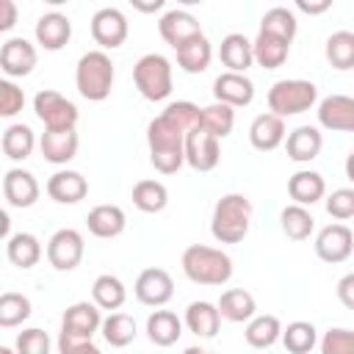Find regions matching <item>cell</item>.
I'll return each mask as SVG.
<instances>
[{
	"mask_svg": "<svg viewBox=\"0 0 354 354\" xmlns=\"http://www.w3.org/2000/svg\"><path fill=\"white\" fill-rule=\"evenodd\" d=\"M202 122V108L177 100L163 108L160 116H155L147 124V144H149V163L160 174H174L185 163V136L196 130Z\"/></svg>",
	"mask_w": 354,
	"mask_h": 354,
	"instance_id": "1",
	"label": "cell"
},
{
	"mask_svg": "<svg viewBox=\"0 0 354 354\" xmlns=\"http://www.w3.org/2000/svg\"><path fill=\"white\" fill-rule=\"evenodd\" d=\"M183 274L196 282V285H227L232 277V257L216 246H205V243H191L185 246L183 257H180Z\"/></svg>",
	"mask_w": 354,
	"mask_h": 354,
	"instance_id": "2",
	"label": "cell"
},
{
	"mask_svg": "<svg viewBox=\"0 0 354 354\" xmlns=\"http://www.w3.org/2000/svg\"><path fill=\"white\" fill-rule=\"evenodd\" d=\"M113 77H116V69H113V61L105 50H88L77 58L75 86H77V94L83 100H88V102L108 100V94L113 88Z\"/></svg>",
	"mask_w": 354,
	"mask_h": 354,
	"instance_id": "3",
	"label": "cell"
},
{
	"mask_svg": "<svg viewBox=\"0 0 354 354\" xmlns=\"http://www.w3.org/2000/svg\"><path fill=\"white\" fill-rule=\"evenodd\" d=\"M252 227V202L246 194H224L210 218V232L218 243H241Z\"/></svg>",
	"mask_w": 354,
	"mask_h": 354,
	"instance_id": "4",
	"label": "cell"
},
{
	"mask_svg": "<svg viewBox=\"0 0 354 354\" xmlns=\"http://www.w3.org/2000/svg\"><path fill=\"white\" fill-rule=\"evenodd\" d=\"M133 83L138 94L149 102H163L171 94L174 75H171V61L160 53H147L133 64Z\"/></svg>",
	"mask_w": 354,
	"mask_h": 354,
	"instance_id": "5",
	"label": "cell"
},
{
	"mask_svg": "<svg viewBox=\"0 0 354 354\" xmlns=\"http://www.w3.org/2000/svg\"><path fill=\"white\" fill-rule=\"evenodd\" d=\"M268 111L277 113L279 119H288V116H299L304 111H310L315 102H318V86L313 80H301V77H285V80H277L271 88H268Z\"/></svg>",
	"mask_w": 354,
	"mask_h": 354,
	"instance_id": "6",
	"label": "cell"
},
{
	"mask_svg": "<svg viewBox=\"0 0 354 354\" xmlns=\"http://www.w3.org/2000/svg\"><path fill=\"white\" fill-rule=\"evenodd\" d=\"M33 113L44 124V130H75L80 119L77 105L55 88H41L33 97Z\"/></svg>",
	"mask_w": 354,
	"mask_h": 354,
	"instance_id": "7",
	"label": "cell"
},
{
	"mask_svg": "<svg viewBox=\"0 0 354 354\" xmlns=\"http://www.w3.org/2000/svg\"><path fill=\"white\" fill-rule=\"evenodd\" d=\"M47 260L55 271H75L83 260V252H86V243H83V235L72 227H64V230H55L47 241Z\"/></svg>",
	"mask_w": 354,
	"mask_h": 354,
	"instance_id": "8",
	"label": "cell"
},
{
	"mask_svg": "<svg viewBox=\"0 0 354 354\" xmlns=\"http://www.w3.org/2000/svg\"><path fill=\"white\" fill-rule=\"evenodd\" d=\"M127 33H130V25H127V17L113 8V6H105L100 11H94L91 17V39L102 47V50H116L127 41Z\"/></svg>",
	"mask_w": 354,
	"mask_h": 354,
	"instance_id": "9",
	"label": "cell"
},
{
	"mask_svg": "<svg viewBox=\"0 0 354 354\" xmlns=\"http://www.w3.org/2000/svg\"><path fill=\"white\" fill-rule=\"evenodd\" d=\"M354 252V232L343 224V221H335V224H326L318 235H315V254L329 263V266H337L343 260H348Z\"/></svg>",
	"mask_w": 354,
	"mask_h": 354,
	"instance_id": "10",
	"label": "cell"
},
{
	"mask_svg": "<svg viewBox=\"0 0 354 354\" xmlns=\"http://www.w3.org/2000/svg\"><path fill=\"white\" fill-rule=\"evenodd\" d=\"M100 329H102V313L94 301H75L61 315V335H69L77 340H91L94 332H100Z\"/></svg>",
	"mask_w": 354,
	"mask_h": 354,
	"instance_id": "11",
	"label": "cell"
},
{
	"mask_svg": "<svg viewBox=\"0 0 354 354\" xmlns=\"http://www.w3.org/2000/svg\"><path fill=\"white\" fill-rule=\"evenodd\" d=\"M133 293L147 307H163L174 296V279L166 268H144L133 285Z\"/></svg>",
	"mask_w": 354,
	"mask_h": 354,
	"instance_id": "12",
	"label": "cell"
},
{
	"mask_svg": "<svg viewBox=\"0 0 354 354\" xmlns=\"http://www.w3.org/2000/svg\"><path fill=\"white\" fill-rule=\"evenodd\" d=\"M158 33H160V39H163L171 50H177V47H183L185 41L202 36V25H199V19H196L191 11H185V8H169V11L158 19Z\"/></svg>",
	"mask_w": 354,
	"mask_h": 354,
	"instance_id": "13",
	"label": "cell"
},
{
	"mask_svg": "<svg viewBox=\"0 0 354 354\" xmlns=\"http://www.w3.org/2000/svg\"><path fill=\"white\" fill-rule=\"evenodd\" d=\"M318 124L329 133H354V97L329 94L318 102Z\"/></svg>",
	"mask_w": 354,
	"mask_h": 354,
	"instance_id": "14",
	"label": "cell"
},
{
	"mask_svg": "<svg viewBox=\"0 0 354 354\" xmlns=\"http://www.w3.org/2000/svg\"><path fill=\"white\" fill-rule=\"evenodd\" d=\"M39 61V53L36 47L22 39V36H14V39H6L3 47H0V69L8 75V77H25L33 72Z\"/></svg>",
	"mask_w": 354,
	"mask_h": 354,
	"instance_id": "15",
	"label": "cell"
},
{
	"mask_svg": "<svg viewBox=\"0 0 354 354\" xmlns=\"http://www.w3.org/2000/svg\"><path fill=\"white\" fill-rule=\"evenodd\" d=\"M218 160H221L218 138H213L202 127H196L185 136V163L194 171H213L218 166Z\"/></svg>",
	"mask_w": 354,
	"mask_h": 354,
	"instance_id": "16",
	"label": "cell"
},
{
	"mask_svg": "<svg viewBox=\"0 0 354 354\" xmlns=\"http://www.w3.org/2000/svg\"><path fill=\"white\" fill-rule=\"evenodd\" d=\"M39 194H41L39 180L28 169L14 166V169L6 171V177H3V196H6V202L11 207H19V210L22 207H33L39 202Z\"/></svg>",
	"mask_w": 354,
	"mask_h": 354,
	"instance_id": "17",
	"label": "cell"
},
{
	"mask_svg": "<svg viewBox=\"0 0 354 354\" xmlns=\"http://www.w3.org/2000/svg\"><path fill=\"white\" fill-rule=\"evenodd\" d=\"M33 36H36V44L50 50V53H58L66 47V41L72 39V22L66 14L61 11H47L36 19L33 25Z\"/></svg>",
	"mask_w": 354,
	"mask_h": 354,
	"instance_id": "18",
	"label": "cell"
},
{
	"mask_svg": "<svg viewBox=\"0 0 354 354\" xmlns=\"http://www.w3.org/2000/svg\"><path fill=\"white\" fill-rule=\"evenodd\" d=\"M213 97H216V102H224L230 108H246L254 100V83L246 75L221 72L213 80Z\"/></svg>",
	"mask_w": 354,
	"mask_h": 354,
	"instance_id": "19",
	"label": "cell"
},
{
	"mask_svg": "<svg viewBox=\"0 0 354 354\" xmlns=\"http://www.w3.org/2000/svg\"><path fill=\"white\" fill-rule=\"evenodd\" d=\"M44 191H47V196H50L53 202H58V205H77L80 199H86L88 183H86V177H83L80 171L58 169V171L47 180Z\"/></svg>",
	"mask_w": 354,
	"mask_h": 354,
	"instance_id": "20",
	"label": "cell"
},
{
	"mask_svg": "<svg viewBox=\"0 0 354 354\" xmlns=\"http://www.w3.org/2000/svg\"><path fill=\"white\" fill-rule=\"evenodd\" d=\"M285 119H279L271 111L254 116L249 124V141L257 152H274L279 144H285Z\"/></svg>",
	"mask_w": 354,
	"mask_h": 354,
	"instance_id": "21",
	"label": "cell"
},
{
	"mask_svg": "<svg viewBox=\"0 0 354 354\" xmlns=\"http://www.w3.org/2000/svg\"><path fill=\"white\" fill-rule=\"evenodd\" d=\"M77 147H80V138L75 130H44L39 138V149L44 160L55 166H66L77 155Z\"/></svg>",
	"mask_w": 354,
	"mask_h": 354,
	"instance_id": "22",
	"label": "cell"
},
{
	"mask_svg": "<svg viewBox=\"0 0 354 354\" xmlns=\"http://www.w3.org/2000/svg\"><path fill=\"white\" fill-rule=\"evenodd\" d=\"M321 147H324V136L318 127L313 124H299L296 130L288 133L285 138V149H288V158L296 160V163H310L321 155Z\"/></svg>",
	"mask_w": 354,
	"mask_h": 354,
	"instance_id": "23",
	"label": "cell"
},
{
	"mask_svg": "<svg viewBox=\"0 0 354 354\" xmlns=\"http://www.w3.org/2000/svg\"><path fill=\"white\" fill-rule=\"evenodd\" d=\"M86 227H88V232L94 238H102V241L119 238L124 232V227H127V216H124V210L119 205H97V207L88 210Z\"/></svg>",
	"mask_w": 354,
	"mask_h": 354,
	"instance_id": "24",
	"label": "cell"
},
{
	"mask_svg": "<svg viewBox=\"0 0 354 354\" xmlns=\"http://www.w3.org/2000/svg\"><path fill=\"white\" fill-rule=\"evenodd\" d=\"M218 58L227 66V72L246 75V69L254 64V47L243 33H227L218 44Z\"/></svg>",
	"mask_w": 354,
	"mask_h": 354,
	"instance_id": "25",
	"label": "cell"
},
{
	"mask_svg": "<svg viewBox=\"0 0 354 354\" xmlns=\"http://www.w3.org/2000/svg\"><path fill=\"white\" fill-rule=\"evenodd\" d=\"M185 326H188V332H194L196 337H205V340H210V337H216L218 335V326H221V313H218V304H213V301H191L188 307H185V321H183Z\"/></svg>",
	"mask_w": 354,
	"mask_h": 354,
	"instance_id": "26",
	"label": "cell"
},
{
	"mask_svg": "<svg viewBox=\"0 0 354 354\" xmlns=\"http://www.w3.org/2000/svg\"><path fill=\"white\" fill-rule=\"evenodd\" d=\"M288 194H290L293 205L307 207V205H315L318 199H324L326 183H324V177H321L318 171L301 169V171L290 174V180H288Z\"/></svg>",
	"mask_w": 354,
	"mask_h": 354,
	"instance_id": "27",
	"label": "cell"
},
{
	"mask_svg": "<svg viewBox=\"0 0 354 354\" xmlns=\"http://www.w3.org/2000/svg\"><path fill=\"white\" fill-rule=\"evenodd\" d=\"M218 313L232 324H243V321L249 324L257 315V301L246 288H230L218 299Z\"/></svg>",
	"mask_w": 354,
	"mask_h": 354,
	"instance_id": "28",
	"label": "cell"
},
{
	"mask_svg": "<svg viewBox=\"0 0 354 354\" xmlns=\"http://www.w3.org/2000/svg\"><path fill=\"white\" fill-rule=\"evenodd\" d=\"M147 337H149V343L169 348L183 337V321L171 310H155L147 318Z\"/></svg>",
	"mask_w": 354,
	"mask_h": 354,
	"instance_id": "29",
	"label": "cell"
},
{
	"mask_svg": "<svg viewBox=\"0 0 354 354\" xmlns=\"http://www.w3.org/2000/svg\"><path fill=\"white\" fill-rule=\"evenodd\" d=\"M174 53H177V66H180L183 72H188V75L205 72V69L210 66V58H213V47H210V41H207L205 33L196 36V39H191V41H185V44L177 47Z\"/></svg>",
	"mask_w": 354,
	"mask_h": 354,
	"instance_id": "30",
	"label": "cell"
},
{
	"mask_svg": "<svg viewBox=\"0 0 354 354\" xmlns=\"http://www.w3.org/2000/svg\"><path fill=\"white\" fill-rule=\"evenodd\" d=\"M6 257L17 266V268H33L41 260V243L33 232H14L6 241Z\"/></svg>",
	"mask_w": 354,
	"mask_h": 354,
	"instance_id": "31",
	"label": "cell"
},
{
	"mask_svg": "<svg viewBox=\"0 0 354 354\" xmlns=\"http://www.w3.org/2000/svg\"><path fill=\"white\" fill-rule=\"evenodd\" d=\"M252 47H254V64L263 69H279L290 53V44L285 39L271 36V33H260V30H257V39L252 41Z\"/></svg>",
	"mask_w": 354,
	"mask_h": 354,
	"instance_id": "32",
	"label": "cell"
},
{
	"mask_svg": "<svg viewBox=\"0 0 354 354\" xmlns=\"http://www.w3.org/2000/svg\"><path fill=\"white\" fill-rule=\"evenodd\" d=\"M0 144H3V155L8 160L19 163V160L30 158V152L36 147V136H33V130L25 122H14V124H8L3 130V141Z\"/></svg>",
	"mask_w": 354,
	"mask_h": 354,
	"instance_id": "33",
	"label": "cell"
},
{
	"mask_svg": "<svg viewBox=\"0 0 354 354\" xmlns=\"http://www.w3.org/2000/svg\"><path fill=\"white\" fill-rule=\"evenodd\" d=\"M124 299H127V288H124V282L119 279V277H113V274H100L97 279H94V285H91V301L100 307V310H119L122 304H124Z\"/></svg>",
	"mask_w": 354,
	"mask_h": 354,
	"instance_id": "34",
	"label": "cell"
},
{
	"mask_svg": "<svg viewBox=\"0 0 354 354\" xmlns=\"http://www.w3.org/2000/svg\"><path fill=\"white\" fill-rule=\"evenodd\" d=\"M130 199L141 213H160L169 205V188L160 180H138Z\"/></svg>",
	"mask_w": 354,
	"mask_h": 354,
	"instance_id": "35",
	"label": "cell"
},
{
	"mask_svg": "<svg viewBox=\"0 0 354 354\" xmlns=\"http://www.w3.org/2000/svg\"><path fill=\"white\" fill-rule=\"evenodd\" d=\"M243 337L252 348H271L277 340H282V324L277 315H254L246 324Z\"/></svg>",
	"mask_w": 354,
	"mask_h": 354,
	"instance_id": "36",
	"label": "cell"
},
{
	"mask_svg": "<svg viewBox=\"0 0 354 354\" xmlns=\"http://www.w3.org/2000/svg\"><path fill=\"white\" fill-rule=\"evenodd\" d=\"M100 332H102V337H105V343L111 348H124V346H130L136 340L138 326L127 313H111L108 318H102V329Z\"/></svg>",
	"mask_w": 354,
	"mask_h": 354,
	"instance_id": "37",
	"label": "cell"
},
{
	"mask_svg": "<svg viewBox=\"0 0 354 354\" xmlns=\"http://www.w3.org/2000/svg\"><path fill=\"white\" fill-rule=\"evenodd\" d=\"M296 30H299V22H296V14L285 6H274L268 8L263 17H260V33H271V36H279L285 39L288 44L296 39Z\"/></svg>",
	"mask_w": 354,
	"mask_h": 354,
	"instance_id": "38",
	"label": "cell"
},
{
	"mask_svg": "<svg viewBox=\"0 0 354 354\" xmlns=\"http://www.w3.org/2000/svg\"><path fill=\"white\" fill-rule=\"evenodd\" d=\"M199 127L205 130V133H210L213 138H227L230 133H232V127H235V108H230V105H224V102H210V105H205L202 108V122H199Z\"/></svg>",
	"mask_w": 354,
	"mask_h": 354,
	"instance_id": "39",
	"label": "cell"
},
{
	"mask_svg": "<svg viewBox=\"0 0 354 354\" xmlns=\"http://www.w3.org/2000/svg\"><path fill=\"white\" fill-rule=\"evenodd\" d=\"M279 227H282V232H285L290 241H307V238L313 235V230H315V218H313V213H310L307 207H301V205H288V207H282V213H279Z\"/></svg>",
	"mask_w": 354,
	"mask_h": 354,
	"instance_id": "40",
	"label": "cell"
},
{
	"mask_svg": "<svg viewBox=\"0 0 354 354\" xmlns=\"http://www.w3.org/2000/svg\"><path fill=\"white\" fill-rule=\"evenodd\" d=\"M324 55H326V61H329L335 69H340V72L354 69V33H351V30H335V33L326 39Z\"/></svg>",
	"mask_w": 354,
	"mask_h": 354,
	"instance_id": "41",
	"label": "cell"
},
{
	"mask_svg": "<svg viewBox=\"0 0 354 354\" xmlns=\"http://www.w3.org/2000/svg\"><path fill=\"white\" fill-rule=\"evenodd\" d=\"M318 343V332L310 321H290L288 326H282V346L288 348V354H310Z\"/></svg>",
	"mask_w": 354,
	"mask_h": 354,
	"instance_id": "42",
	"label": "cell"
},
{
	"mask_svg": "<svg viewBox=\"0 0 354 354\" xmlns=\"http://www.w3.org/2000/svg\"><path fill=\"white\" fill-rule=\"evenodd\" d=\"M30 313H33V307H30V299L28 296H22L17 290H6L0 296V326L3 329L19 326L22 321L30 318Z\"/></svg>",
	"mask_w": 354,
	"mask_h": 354,
	"instance_id": "43",
	"label": "cell"
},
{
	"mask_svg": "<svg viewBox=\"0 0 354 354\" xmlns=\"http://www.w3.org/2000/svg\"><path fill=\"white\" fill-rule=\"evenodd\" d=\"M14 348H17V354H50L53 340H50V335H47L44 329L28 326V329H22V332L17 335Z\"/></svg>",
	"mask_w": 354,
	"mask_h": 354,
	"instance_id": "44",
	"label": "cell"
},
{
	"mask_svg": "<svg viewBox=\"0 0 354 354\" xmlns=\"http://www.w3.org/2000/svg\"><path fill=\"white\" fill-rule=\"evenodd\" d=\"M318 346H321V354H354V329L332 326L324 332Z\"/></svg>",
	"mask_w": 354,
	"mask_h": 354,
	"instance_id": "45",
	"label": "cell"
},
{
	"mask_svg": "<svg viewBox=\"0 0 354 354\" xmlns=\"http://www.w3.org/2000/svg\"><path fill=\"white\" fill-rule=\"evenodd\" d=\"M326 213L337 221L354 218V188H335L326 196Z\"/></svg>",
	"mask_w": 354,
	"mask_h": 354,
	"instance_id": "46",
	"label": "cell"
},
{
	"mask_svg": "<svg viewBox=\"0 0 354 354\" xmlns=\"http://www.w3.org/2000/svg\"><path fill=\"white\" fill-rule=\"evenodd\" d=\"M25 105V91L14 80H0V116L11 119L22 111Z\"/></svg>",
	"mask_w": 354,
	"mask_h": 354,
	"instance_id": "47",
	"label": "cell"
},
{
	"mask_svg": "<svg viewBox=\"0 0 354 354\" xmlns=\"http://www.w3.org/2000/svg\"><path fill=\"white\" fill-rule=\"evenodd\" d=\"M58 354H102L91 340H77V337H69V335H61L58 332Z\"/></svg>",
	"mask_w": 354,
	"mask_h": 354,
	"instance_id": "48",
	"label": "cell"
},
{
	"mask_svg": "<svg viewBox=\"0 0 354 354\" xmlns=\"http://www.w3.org/2000/svg\"><path fill=\"white\" fill-rule=\"evenodd\" d=\"M337 299L346 310H354V271L337 279Z\"/></svg>",
	"mask_w": 354,
	"mask_h": 354,
	"instance_id": "49",
	"label": "cell"
},
{
	"mask_svg": "<svg viewBox=\"0 0 354 354\" xmlns=\"http://www.w3.org/2000/svg\"><path fill=\"white\" fill-rule=\"evenodd\" d=\"M17 25V3L14 0H0V30H11Z\"/></svg>",
	"mask_w": 354,
	"mask_h": 354,
	"instance_id": "50",
	"label": "cell"
},
{
	"mask_svg": "<svg viewBox=\"0 0 354 354\" xmlns=\"http://www.w3.org/2000/svg\"><path fill=\"white\" fill-rule=\"evenodd\" d=\"M296 8L304 14H324L332 8V0H321V3H307V0H296Z\"/></svg>",
	"mask_w": 354,
	"mask_h": 354,
	"instance_id": "51",
	"label": "cell"
},
{
	"mask_svg": "<svg viewBox=\"0 0 354 354\" xmlns=\"http://www.w3.org/2000/svg\"><path fill=\"white\" fill-rule=\"evenodd\" d=\"M133 8H138V11H160L163 8V0H155V3H133Z\"/></svg>",
	"mask_w": 354,
	"mask_h": 354,
	"instance_id": "52",
	"label": "cell"
},
{
	"mask_svg": "<svg viewBox=\"0 0 354 354\" xmlns=\"http://www.w3.org/2000/svg\"><path fill=\"white\" fill-rule=\"evenodd\" d=\"M343 169H346V177L354 183V149L346 155V163H343Z\"/></svg>",
	"mask_w": 354,
	"mask_h": 354,
	"instance_id": "53",
	"label": "cell"
},
{
	"mask_svg": "<svg viewBox=\"0 0 354 354\" xmlns=\"http://www.w3.org/2000/svg\"><path fill=\"white\" fill-rule=\"evenodd\" d=\"M183 354H213V351H207V348H199V346H188Z\"/></svg>",
	"mask_w": 354,
	"mask_h": 354,
	"instance_id": "54",
	"label": "cell"
},
{
	"mask_svg": "<svg viewBox=\"0 0 354 354\" xmlns=\"http://www.w3.org/2000/svg\"><path fill=\"white\" fill-rule=\"evenodd\" d=\"M0 354H17V348H11V346H0Z\"/></svg>",
	"mask_w": 354,
	"mask_h": 354,
	"instance_id": "55",
	"label": "cell"
}]
</instances>
